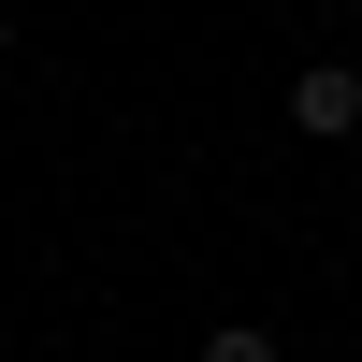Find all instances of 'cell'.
<instances>
[{
  "label": "cell",
  "instance_id": "2",
  "mask_svg": "<svg viewBox=\"0 0 362 362\" xmlns=\"http://www.w3.org/2000/svg\"><path fill=\"white\" fill-rule=\"evenodd\" d=\"M203 362H276V334H261V319H218V334H203Z\"/></svg>",
  "mask_w": 362,
  "mask_h": 362
},
{
  "label": "cell",
  "instance_id": "1",
  "mask_svg": "<svg viewBox=\"0 0 362 362\" xmlns=\"http://www.w3.org/2000/svg\"><path fill=\"white\" fill-rule=\"evenodd\" d=\"M290 131H319V145L362 131V73H348V58H305V73H290Z\"/></svg>",
  "mask_w": 362,
  "mask_h": 362
}]
</instances>
